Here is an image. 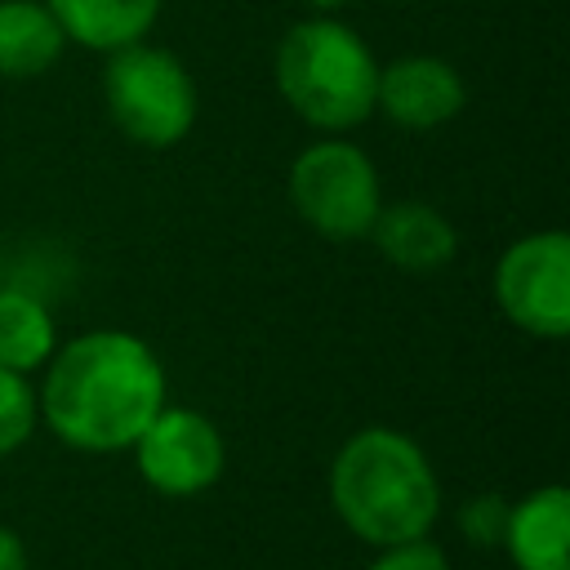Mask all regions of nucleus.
Masks as SVG:
<instances>
[{"label":"nucleus","instance_id":"obj_1","mask_svg":"<svg viewBox=\"0 0 570 570\" xmlns=\"http://www.w3.org/2000/svg\"><path fill=\"white\" fill-rule=\"evenodd\" d=\"M36 405L62 445L116 454L165 405V365L129 330H89L49 356Z\"/></svg>","mask_w":570,"mask_h":570},{"label":"nucleus","instance_id":"obj_2","mask_svg":"<svg viewBox=\"0 0 570 570\" xmlns=\"http://www.w3.org/2000/svg\"><path fill=\"white\" fill-rule=\"evenodd\" d=\"M330 499L338 521L374 548L423 539L441 512L428 454L392 428H365L343 441L330 468Z\"/></svg>","mask_w":570,"mask_h":570},{"label":"nucleus","instance_id":"obj_3","mask_svg":"<svg viewBox=\"0 0 570 570\" xmlns=\"http://www.w3.org/2000/svg\"><path fill=\"white\" fill-rule=\"evenodd\" d=\"M379 62L370 45L334 22V18H303L276 45V89L321 134H347L374 111Z\"/></svg>","mask_w":570,"mask_h":570},{"label":"nucleus","instance_id":"obj_4","mask_svg":"<svg viewBox=\"0 0 570 570\" xmlns=\"http://www.w3.org/2000/svg\"><path fill=\"white\" fill-rule=\"evenodd\" d=\"M102 102L116 129L142 147H174L196 125V80L160 45L134 40L111 49L102 71Z\"/></svg>","mask_w":570,"mask_h":570},{"label":"nucleus","instance_id":"obj_5","mask_svg":"<svg viewBox=\"0 0 570 570\" xmlns=\"http://www.w3.org/2000/svg\"><path fill=\"white\" fill-rule=\"evenodd\" d=\"M289 200L316 236L361 240L370 236L383 209V187H379L374 160L356 142L321 138L303 147L298 160L289 165Z\"/></svg>","mask_w":570,"mask_h":570},{"label":"nucleus","instance_id":"obj_6","mask_svg":"<svg viewBox=\"0 0 570 570\" xmlns=\"http://www.w3.org/2000/svg\"><path fill=\"white\" fill-rule=\"evenodd\" d=\"M494 303L534 334L561 338L570 330V240L566 232H530L512 240L494 267Z\"/></svg>","mask_w":570,"mask_h":570},{"label":"nucleus","instance_id":"obj_7","mask_svg":"<svg viewBox=\"0 0 570 570\" xmlns=\"http://www.w3.org/2000/svg\"><path fill=\"white\" fill-rule=\"evenodd\" d=\"M129 450L138 459L142 481L169 499H191L209 490L227 463L223 432L200 410H187V405H160Z\"/></svg>","mask_w":570,"mask_h":570},{"label":"nucleus","instance_id":"obj_8","mask_svg":"<svg viewBox=\"0 0 570 570\" xmlns=\"http://www.w3.org/2000/svg\"><path fill=\"white\" fill-rule=\"evenodd\" d=\"M468 102L463 76L436 58V53H405L387 67H379L374 85V111H383L401 129H441L450 125Z\"/></svg>","mask_w":570,"mask_h":570},{"label":"nucleus","instance_id":"obj_9","mask_svg":"<svg viewBox=\"0 0 570 570\" xmlns=\"http://www.w3.org/2000/svg\"><path fill=\"white\" fill-rule=\"evenodd\" d=\"M379 254L401 267V272H441L454 249H459V236L450 227V218L423 200H396V205H383L374 227H370Z\"/></svg>","mask_w":570,"mask_h":570},{"label":"nucleus","instance_id":"obj_10","mask_svg":"<svg viewBox=\"0 0 570 570\" xmlns=\"http://www.w3.org/2000/svg\"><path fill=\"white\" fill-rule=\"evenodd\" d=\"M503 543L517 570H570V494L543 485L508 508Z\"/></svg>","mask_w":570,"mask_h":570},{"label":"nucleus","instance_id":"obj_11","mask_svg":"<svg viewBox=\"0 0 570 570\" xmlns=\"http://www.w3.org/2000/svg\"><path fill=\"white\" fill-rule=\"evenodd\" d=\"M67 40L111 53L120 45H134L151 31L160 0H45Z\"/></svg>","mask_w":570,"mask_h":570},{"label":"nucleus","instance_id":"obj_12","mask_svg":"<svg viewBox=\"0 0 570 570\" xmlns=\"http://www.w3.org/2000/svg\"><path fill=\"white\" fill-rule=\"evenodd\" d=\"M62 49L67 31L45 0H0V76H40L62 58Z\"/></svg>","mask_w":570,"mask_h":570},{"label":"nucleus","instance_id":"obj_13","mask_svg":"<svg viewBox=\"0 0 570 570\" xmlns=\"http://www.w3.org/2000/svg\"><path fill=\"white\" fill-rule=\"evenodd\" d=\"M58 347V325L49 307L27 289L0 285V365L18 374H36Z\"/></svg>","mask_w":570,"mask_h":570},{"label":"nucleus","instance_id":"obj_14","mask_svg":"<svg viewBox=\"0 0 570 570\" xmlns=\"http://www.w3.org/2000/svg\"><path fill=\"white\" fill-rule=\"evenodd\" d=\"M36 414H40V405H36L27 374L0 365V454H13L31 436Z\"/></svg>","mask_w":570,"mask_h":570},{"label":"nucleus","instance_id":"obj_15","mask_svg":"<svg viewBox=\"0 0 570 570\" xmlns=\"http://www.w3.org/2000/svg\"><path fill=\"white\" fill-rule=\"evenodd\" d=\"M508 508L499 494H481L472 499L463 512H459V530L472 539V543H503V525H508Z\"/></svg>","mask_w":570,"mask_h":570},{"label":"nucleus","instance_id":"obj_16","mask_svg":"<svg viewBox=\"0 0 570 570\" xmlns=\"http://www.w3.org/2000/svg\"><path fill=\"white\" fill-rule=\"evenodd\" d=\"M370 570H450V561H445V552L423 534V539L387 543V548L370 561Z\"/></svg>","mask_w":570,"mask_h":570},{"label":"nucleus","instance_id":"obj_17","mask_svg":"<svg viewBox=\"0 0 570 570\" xmlns=\"http://www.w3.org/2000/svg\"><path fill=\"white\" fill-rule=\"evenodd\" d=\"M0 570H31V557L9 525H0Z\"/></svg>","mask_w":570,"mask_h":570},{"label":"nucleus","instance_id":"obj_18","mask_svg":"<svg viewBox=\"0 0 570 570\" xmlns=\"http://www.w3.org/2000/svg\"><path fill=\"white\" fill-rule=\"evenodd\" d=\"M307 4H312V9H316V13H330V9H343V4H347V0H307Z\"/></svg>","mask_w":570,"mask_h":570}]
</instances>
